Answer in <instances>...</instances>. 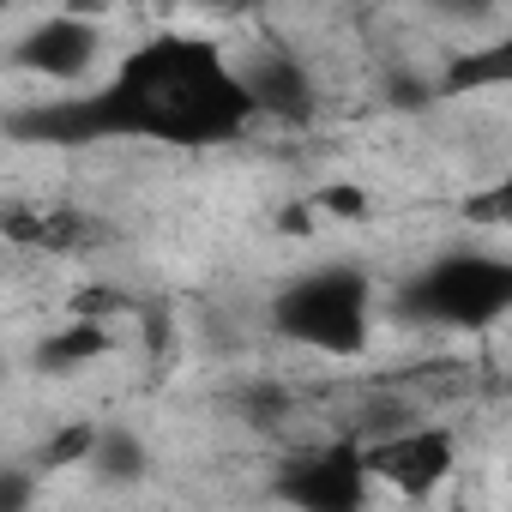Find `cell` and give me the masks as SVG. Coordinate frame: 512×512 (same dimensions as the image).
<instances>
[{
	"mask_svg": "<svg viewBox=\"0 0 512 512\" xmlns=\"http://www.w3.org/2000/svg\"><path fill=\"white\" fill-rule=\"evenodd\" d=\"M260 115L241 85L235 55L211 31H151L91 85L7 115L13 139L31 145H163L217 151L241 145Z\"/></svg>",
	"mask_w": 512,
	"mask_h": 512,
	"instance_id": "obj_1",
	"label": "cell"
},
{
	"mask_svg": "<svg viewBox=\"0 0 512 512\" xmlns=\"http://www.w3.org/2000/svg\"><path fill=\"white\" fill-rule=\"evenodd\" d=\"M266 326L290 350H308L326 362H356L374 338V272L356 260L308 266L272 290Z\"/></svg>",
	"mask_w": 512,
	"mask_h": 512,
	"instance_id": "obj_2",
	"label": "cell"
},
{
	"mask_svg": "<svg viewBox=\"0 0 512 512\" xmlns=\"http://www.w3.org/2000/svg\"><path fill=\"white\" fill-rule=\"evenodd\" d=\"M398 320L434 332H488L512 314V260L494 247H440L398 284Z\"/></svg>",
	"mask_w": 512,
	"mask_h": 512,
	"instance_id": "obj_3",
	"label": "cell"
},
{
	"mask_svg": "<svg viewBox=\"0 0 512 512\" xmlns=\"http://www.w3.org/2000/svg\"><path fill=\"white\" fill-rule=\"evenodd\" d=\"M272 500L296 512H362L374 500V476L362 458V434L320 440L272 470Z\"/></svg>",
	"mask_w": 512,
	"mask_h": 512,
	"instance_id": "obj_4",
	"label": "cell"
},
{
	"mask_svg": "<svg viewBox=\"0 0 512 512\" xmlns=\"http://www.w3.org/2000/svg\"><path fill=\"white\" fill-rule=\"evenodd\" d=\"M362 458H368V476L374 488L398 494V500H434L452 470H458V434L446 422H404L392 434H374L362 440Z\"/></svg>",
	"mask_w": 512,
	"mask_h": 512,
	"instance_id": "obj_5",
	"label": "cell"
},
{
	"mask_svg": "<svg viewBox=\"0 0 512 512\" xmlns=\"http://www.w3.org/2000/svg\"><path fill=\"white\" fill-rule=\"evenodd\" d=\"M7 61H13L19 73H31V79L85 85V79L103 67V25L85 19V13H43V19H31V25L13 37Z\"/></svg>",
	"mask_w": 512,
	"mask_h": 512,
	"instance_id": "obj_6",
	"label": "cell"
},
{
	"mask_svg": "<svg viewBox=\"0 0 512 512\" xmlns=\"http://www.w3.org/2000/svg\"><path fill=\"white\" fill-rule=\"evenodd\" d=\"M235 67H241V85H247L253 115H260V121L308 127L320 115V79H314V67L290 43H260V49H247Z\"/></svg>",
	"mask_w": 512,
	"mask_h": 512,
	"instance_id": "obj_7",
	"label": "cell"
},
{
	"mask_svg": "<svg viewBox=\"0 0 512 512\" xmlns=\"http://www.w3.org/2000/svg\"><path fill=\"white\" fill-rule=\"evenodd\" d=\"M109 350H115V332H109L103 320H67V326L43 332V338L31 344V368L49 374V380H61V374H79V368L103 362Z\"/></svg>",
	"mask_w": 512,
	"mask_h": 512,
	"instance_id": "obj_8",
	"label": "cell"
},
{
	"mask_svg": "<svg viewBox=\"0 0 512 512\" xmlns=\"http://www.w3.org/2000/svg\"><path fill=\"white\" fill-rule=\"evenodd\" d=\"M85 470L103 482V488H139L151 476V446L139 428L127 422H97L91 434V452H85Z\"/></svg>",
	"mask_w": 512,
	"mask_h": 512,
	"instance_id": "obj_9",
	"label": "cell"
},
{
	"mask_svg": "<svg viewBox=\"0 0 512 512\" xmlns=\"http://www.w3.org/2000/svg\"><path fill=\"white\" fill-rule=\"evenodd\" d=\"M500 79H512V43H506V37H494L488 49H470L464 61H452L446 79H440V97L476 91V85H500Z\"/></svg>",
	"mask_w": 512,
	"mask_h": 512,
	"instance_id": "obj_10",
	"label": "cell"
},
{
	"mask_svg": "<svg viewBox=\"0 0 512 512\" xmlns=\"http://www.w3.org/2000/svg\"><path fill=\"white\" fill-rule=\"evenodd\" d=\"M229 404H235L241 422H253V428H278V422L290 416V392H284L278 380H247V386H235Z\"/></svg>",
	"mask_w": 512,
	"mask_h": 512,
	"instance_id": "obj_11",
	"label": "cell"
},
{
	"mask_svg": "<svg viewBox=\"0 0 512 512\" xmlns=\"http://www.w3.org/2000/svg\"><path fill=\"white\" fill-rule=\"evenodd\" d=\"M91 434H97V422H91V416H85V422H67V428L43 446V464H37V470H73V464H85Z\"/></svg>",
	"mask_w": 512,
	"mask_h": 512,
	"instance_id": "obj_12",
	"label": "cell"
},
{
	"mask_svg": "<svg viewBox=\"0 0 512 512\" xmlns=\"http://www.w3.org/2000/svg\"><path fill=\"white\" fill-rule=\"evenodd\" d=\"M416 7H428L440 25H458V31H482L500 19V0H416Z\"/></svg>",
	"mask_w": 512,
	"mask_h": 512,
	"instance_id": "obj_13",
	"label": "cell"
},
{
	"mask_svg": "<svg viewBox=\"0 0 512 512\" xmlns=\"http://www.w3.org/2000/svg\"><path fill=\"white\" fill-rule=\"evenodd\" d=\"M37 500V470L31 464H0V512H25Z\"/></svg>",
	"mask_w": 512,
	"mask_h": 512,
	"instance_id": "obj_14",
	"label": "cell"
},
{
	"mask_svg": "<svg viewBox=\"0 0 512 512\" xmlns=\"http://www.w3.org/2000/svg\"><path fill=\"white\" fill-rule=\"evenodd\" d=\"M314 211H344V217H368V193H350V187H326L314 199Z\"/></svg>",
	"mask_w": 512,
	"mask_h": 512,
	"instance_id": "obj_15",
	"label": "cell"
},
{
	"mask_svg": "<svg viewBox=\"0 0 512 512\" xmlns=\"http://www.w3.org/2000/svg\"><path fill=\"white\" fill-rule=\"evenodd\" d=\"M199 13H211V19H241V13H253L260 0H193Z\"/></svg>",
	"mask_w": 512,
	"mask_h": 512,
	"instance_id": "obj_16",
	"label": "cell"
},
{
	"mask_svg": "<svg viewBox=\"0 0 512 512\" xmlns=\"http://www.w3.org/2000/svg\"><path fill=\"white\" fill-rule=\"evenodd\" d=\"M13 380V356H7V344H0V386Z\"/></svg>",
	"mask_w": 512,
	"mask_h": 512,
	"instance_id": "obj_17",
	"label": "cell"
},
{
	"mask_svg": "<svg viewBox=\"0 0 512 512\" xmlns=\"http://www.w3.org/2000/svg\"><path fill=\"white\" fill-rule=\"evenodd\" d=\"M13 7H19V0H0V13H13Z\"/></svg>",
	"mask_w": 512,
	"mask_h": 512,
	"instance_id": "obj_18",
	"label": "cell"
}]
</instances>
